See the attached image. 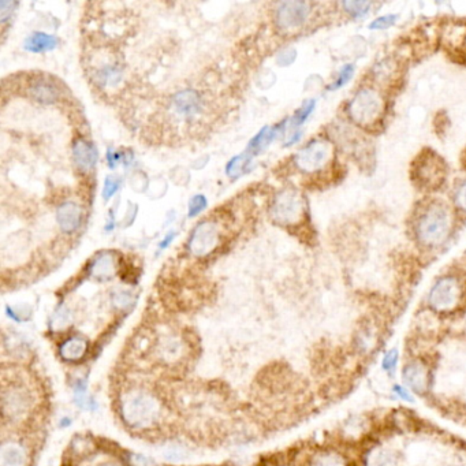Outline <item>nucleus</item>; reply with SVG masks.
Masks as SVG:
<instances>
[{"mask_svg":"<svg viewBox=\"0 0 466 466\" xmlns=\"http://www.w3.org/2000/svg\"><path fill=\"white\" fill-rule=\"evenodd\" d=\"M454 227V212L442 200H431L421 205L413 223V231L420 245L438 247L443 245Z\"/></svg>","mask_w":466,"mask_h":466,"instance_id":"1","label":"nucleus"},{"mask_svg":"<svg viewBox=\"0 0 466 466\" xmlns=\"http://www.w3.org/2000/svg\"><path fill=\"white\" fill-rule=\"evenodd\" d=\"M160 413L162 406L159 401L147 391H130L121 401L123 421L136 429H145L152 427L160 418Z\"/></svg>","mask_w":466,"mask_h":466,"instance_id":"2","label":"nucleus"},{"mask_svg":"<svg viewBox=\"0 0 466 466\" xmlns=\"http://www.w3.org/2000/svg\"><path fill=\"white\" fill-rule=\"evenodd\" d=\"M386 111V101L373 86L360 88L347 104L350 119L360 127L370 129L382 121Z\"/></svg>","mask_w":466,"mask_h":466,"instance_id":"3","label":"nucleus"},{"mask_svg":"<svg viewBox=\"0 0 466 466\" xmlns=\"http://www.w3.org/2000/svg\"><path fill=\"white\" fill-rule=\"evenodd\" d=\"M412 179L421 189L435 190L444 183L447 167L442 157L434 150H422L412 164Z\"/></svg>","mask_w":466,"mask_h":466,"instance_id":"4","label":"nucleus"},{"mask_svg":"<svg viewBox=\"0 0 466 466\" xmlns=\"http://www.w3.org/2000/svg\"><path fill=\"white\" fill-rule=\"evenodd\" d=\"M295 163L301 171L308 174L323 171L334 163V145L327 140L316 138L295 155Z\"/></svg>","mask_w":466,"mask_h":466,"instance_id":"5","label":"nucleus"},{"mask_svg":"<svg viewBox=\"0 0 466 466\" xmlns=\"http://www.w3.org/2000/svg\"><path fill=\"white\" fill-rule=\"evenodd\" d=\"M462 295L464 289L460 279L454 275H446L432 286L429 304L439 312H448L461 302Z\"/></svg>","mask_w":466,"mask_h":466,"instance_id":"6","label":"nucleus"},{"mask_svg":"<svg viewBox=\"0 0 466 466\" xmlns=\"http://www.w3.org/2000/svg\"><path fill=\"white\" fill-rule=\"evenodd\" d=\"M312 6L306 1H282L275 10V24L278 29L292 33L308 22Z\"/></svg>","mask_w":466,"mask_h":466,"instance_id":"7","label":"nucleus"},{"mask_svg":"<svg viewBox=\"0 0 466 466\" xmlns=\"http://www.w3.org/2000/svg\"><path fill=\"white\" fill-rule=\"evenodd\" d=\"M305 214L304 198L295 190L286 189L280 192L272 205V216L283 224H297L302 221Z\"/></svg>","mask_w":466,"mask_h":466,"instance_id":"8","label":"nucleus"},{"mask_svg":"<svg viewBox=\"0 0 466 466\" xmlns=\"http://www.w3.org/2000/svg\"><path fill=\"white\" fill-rule=\"evenodd\" d=\"M219 244V230L214 221H201L197 224L189 238L188 249L196 256H205L215 250Z\"/></svg>","mask_w":466,"mask_h":466,"instance_id":"9","label":"nucleus"},{"mask_svg":"<svg viewBox=\"0 0 466 466\" xmlns=\"http://www.w3.org/2000/svg\"><path fill=\"white\" fill-rule=\"evenodd\" d=\"M33 398L24 386L15 384L3 390V413L10 420H18L32 409Z\"/></svg>","mask_w":466,"mask_h":466,"instance_id":"10","label":"nucleus"},{"mask_svg":"<svg viewBox=\"0 0 466 466\" xmlns=\"http://www.w3.org/2000/svg\"><path fill=\"white\" fill-rule=\"evenodd\" d=\"M171 108L179 118L189 121L202 112L204 98L196 89L188 88L175 93L171 100Z\"/></svg>","mask_w":466,"mask_h":466,"instance_id":"11","label":"nucleus"},{"mask_svg":"<svg viewBox=\"0 0 466 466\" xmlns=\"http://www.w3.org/2000/svg\"><path fill=\"white\" fill-rule=\"evenodd\" d=\"M73 157L75 166L82 171H91L98 160L96 147L85 138H78L73 144Z\"/></svg>","mask_w":466,"mask_h":466,"instance_id":"12","label":"nucleus"},{"mask_svg":"<svg viewBox=\"0 0 466 466\" xmlns=\"http://www.w3.org/2000/svg\"><path fill=\"white\" fill-rule=\"evenodd\" d=\"M56 221L62 231L72 234L77 231L82 223V214L75 202H63L56 209Z\"/></svg>","mask_w":466,"mask_h":466,"instance_id":"13","label":"nucleus"},{"mask_svg":"<svg viewBox=\"0 0 466 466\" xmlns=\"http://www.w3.org/2000/svg\"><path fill=\"white\" fill-rule=\"evenodd\" d=\"M286 121H283L273 127H270V126H266L264 129H261L254 137L253 140H250L249 145H247V150L253 155H259L261 150H264L266 148L270 145L271 143L276 138V136L279 133H282L286 127Z\"/></svg>","mask_w":466,"mask_h":466,"instance_id":"14","label":"nucleus"},{"mask_svg":"<svg viewBox=\"0 0 466 466\" xmlns=\"http://www.w3.org/2000/svg\"><path fill=\"white\" fill-rule=\"evenodd\" d=\"M26 465V453L18 443H3L0 450V466Z\"/></svg>","mask_w":466,"mask_h":466,"instance_id":"15","label":"nucleus"},{"mask_svg":"<svg viewBox=\"0 0 466 466\" xmlns=\"http://www.w3.org/2000/svg\"><path fill=\"white\" fill-rule=\"evenodd\" d=\"M56 44L58 39L55 36H51L44 32H34L26 39L25 49L33 53H43L55 48Z\"/></svg>","mask_w":466,"mask_h":466,"instance_id":"16","label":"nucleus"},{"mask_svg":"<svg viewBox=\"0 0 466 466\" xmlns=\"http://www.w3.org/2000/svg\"><path fill=\"white\" fill-rule=\"evenodd\" d=\"M86 351H88V342L79 337H73L60 346L62 358L70 363H77L82 360Z\"/></svg>","mask_w":466,"mask_h":466,"instance_id":"17","label":"nucleus"},{"mask_svg":"<svg viewBox=\"0 0 466 466\" xmlns=\"http://www.w3.org/2000/svg\"><path fill=\"white\" fill-rule=\"evenodd\" d=\"M403 379H405L406 384L418 393L424 391L427 389V384H428L427 369L424 368L422 365H420V364L408 365L405 369V372H403Z\"/></svg>","mask_w":466,"mask_h":466,"instance_id":"18","label":"nucleus"},{"mask_svg":"<svg viewBox=\"0 0 466 466\" xmlns=\"http://www.w3.org/2000/svg\"><path fill=\"white\" fill-rule=\"evenodd\" d=\"M156 349L157 356H160L164 361H175L182 354L183 344L176 337H166L157 342Z\"/></svg>","mask_w":466,"mask_h":466,"instance_id":"19","label":"nucleus"},{"mask_svg":"<svg viewBox=\"0 0 466 466\" xmlns=\"http://www.w3.org/2000/svg\"><path fill=\"white\" fill-rule=\"evenodd\" d=\"M30 93L33 98H36L37 101H41V103H53L59 95L58 88L51 81H47L44 78H40L33 82V85L30 88Z\"/></svg>","mask_w":466,"mask_h":466,"instance_id":"20","label":"nucleus"},{"mask_svg":"<svg viewBox=\"0 0 466 466\" xmlns=\"http://www.w3.org/2000/svg\"><path fill=\"white\" fill-rule=\"evenodd\" d=\"M92 273L100 280L110 279L114 273V263H112L111 257H108L107 254L101 256L96 263H93Z\"/></svg>","mask_w":466,"mask_h":466,"instance_id":"21","label":"nucleus"},{"mask_svg":"<svg viewBox=\"0 0 466 466\" xmlns=\"http://www.w3.org/2000/svg\"><path fill=\"white\" fill-rule=\"evenodd\" d=\"M250 163V156L249 155H240V156H235L233 157L228 163H227V167H226V172L228 176H233V178H237V176H241L242 174H245L247 171V164Z\"/></svg>","mask_w":466,"mask_h":466,"instance_id":"22","label":"nucleus"},{"mask_svg":"<svg viewBox=\"0 0 466 466\" xmlns=\"http://www.w3.org/2000/svg\"><path fill=\"white\" fill-rule=\"evenodd\" d=\"M315 108H316V100L315 98H311V100L305 101L301 105V108L297 110V112L293 115V118L290 119V124L295 126V127H298V126L304 124V123L308 121V118L313 114Z\"/></svg>","mask_w":466,"mask_h":466,"instance_id":"23","label":"nucleus"},{"mask_svg":"<svg viewBox=\"0 0 466 466\" xmlns=\"http://www.w3.org/2000/svg\"><path fill=\"white\" fill-rule=\"evenodd\" d=\"M344 11L351 15L353 18H363L365 17L372 7L370 1H344L342 3Z\"/></svg>","mask_w":466,"mask_h":466,"instance_id":"24","label":"nucleus"},{"mask_svg":"<svg viewBox=\"0 0 466 466\" xmlns=\"http://www.w3.org/2000/svg\"><path fill=\"white\" fill-rule=\"evenodd\" d=\"M354 73H356L354 65L347 63V65L342 66V69L339 70V73L337 75V78L334 79V82L328 86V91H339V89H342L344 85H347L351 81Z\"/></svg>","mask_w":466,"mask_h":466,"instance_id":"25","label":"nucleus"},{"mask_svg":"<svg viewBox=\"0 0 466 466\" xmlns=\"http://www.w3.org/2000/svg\"><path fill=\"white\" fill-rule=\"evenodd\" d=\"M372 466H395L396 457L390 450H379L370 457Z\"/></svg>","mask_w":466,"mask_h":466,"instance_id":"26","label":"nucleus"},{"mask_svg":"<svg viewBox=\"0 0 466 466\" xmlns=\"http://www.w3.org/2000/svg\"><path fill=\"white\" fill-rule=\"evenodd\" d=\"M72 323V312L66 306H60L52 319L53 330H63Z\"/></svg>","mask_w":466,"mask_h":466,"instance_id":"27","label":"nucleus"},{"mask_svg":"<svg viewBox=\"0 0 466 466\" xmlns=\"http://www.w3.org/2000/svg\"><path fill=\"white\" fill-rule=\"evenodd\" d=\"M121 188V179L114 176V175H110L105 178V182H104V188H103V197L105 201H108L110 198L115 196L118 193Z\"/></svg>","mask_w":466,"mask_h":466,"instance_id":"28","label":"nucleus"},{"mask_svg":"<svg viewBox=\"0 0 466 466\" xmlns=\"http://www.w3.org/2000/svg\"><path fill=\"white\" fill-rule=\"evenodd\" d=\"M396 20H398L396 14H386V15H382V17H377L376 20H373L368 25V29L369 30H386L394 26Z\"/></svg>","mask_w":466,"mask_h":466,"instance_id":"29","label":"nucleus"},{"mask_svg":"<svg viewBox=\"0 0 466 466\" xmlns=\"http://www.w3.org/2000/svg\"><path fill=\"white\" fill-rule=\"evenodd\" d=\"M208 205V200L204 195H196L192 197V200L189 201V218H196L197 215H200Z\"/></svg>","mask_w":466,"mask_h":466,"instance_id":"30","label":"nucleus"},{"mask_svg":"<svg viewBox=\"0 0 466 466\" xmlns=\"http://www.w3.org/2000/svg\"><path fill=\"white\" fill-rule=\"evenodd\" d=\"M311 466H344V461L337 454H320Z\"/></svg>","mask_w":466,"mask_h":466,"instance_id":"31","label":"nucleus"},{"mask_svg":"<svg viewBox=\"0 0 466 466\" xmlns=\"http://www.w3.org/2000/svg\"><path fill=\"white\" fill-rule=\"evenodd\" d=\"M454 200H455V205H457V208H460L461 211L466 212V181H464V182L458 186V189H457V192H455Z\"/></svg>","mask_w":466,"mask_h":466,"instance_id":"32","label":"nucleus"},{"mask_svg":"<svg viewBox=\"0 0 466 466\" xmlns=\"http://www.w3.org/2000/svg\"><path fill=\"white\" fill-rule=\"evenodd\" d=\"M398 363V351L396 350H391L386 354L384 360H383V367L389 372V373H394L395 367Z\"/></svg>","mask_w":466,"mask_h":466,"instance_id":"33","label":"nucleus"},{"mask_svg":"<svg viewBox=\"0 0 466 466\" xmlns=\"http://www.w3.org/2000/svg\"><path fill=\"white\" fill-rule=\"evenodd\" d=\"M122 159V153L121 152H114L112 149L107 150V162H108V167L110 169H115L119 163V160Z\"/></svg>","mask_w":466,"mask_h":466,"instance_id":"34","label":"nucleus"},{"mask_svg":"<svg viewBox=\"0 0 466 466\" xmlns=\"http://www.w3.org/2000/svg\"><path fill=\"white\" fill-rule=\"evenodd\" d=\"M114 302L119 308H126V306H129L131 304V295L126 293V292H121V293H118V295L114 297Z\"/></svg>","mask_w":466,"mask_h":466,"instance_id":"35","label":"nucleus"},{"mask_svg":"<svg viewBox=\"0 0 466 466\" xmlns=\"http://www.w3.org/2000/svg\"><path fill=\"white\" fill-rule=\"evenodd\" d=\"M175 237H176V233H174V231H171V233H169L163 240H162V242L159 244V250H163V249H167L169 246L171 245L172 241L175 240Z\"/></svg>","mask_w":466,"mask_h":466,"instance_id":"36","label":"nucleus"},{"mask_svg":"<svg viewBox=\"0 0 466 466\" xmlns=\"http://www.w3.org/2000/svg\"><path fill=\"white\" fill-rule=\"evenodd\" d=\"M301 137H302V131L301 130H295V133L292 134V137L287 140V143L285 144V147H292V145H295V144H297L299 140H301Z\"/></svg>","mask_w":466,"mask_h":466,"instance_id":"37","label":"nucleus"},{"mask_svg":"<svg viewBox=\"0 0 466 466\" xmlns=\"http://www.w3.org/2000/svg\"><path fill=\"white\" fill-rule=\"evenodd\" d=\"M395 393L398 394V396H401V398L405 399V401H413V398H412L410 393L406 391V389H403V387L395 386Z\"/></svg>","mask_w":466,"mask_h":466,"instance_id":"38","label":"nucleus"},{"mask_svg":"<svg viewBox=\"0 0 466 466\" xmlns=\"http://www.w3.org/2000/svg\"><path fill=\"white\" fill-rule=\"evenodd\" d=\"M98 466H122L119 462H117V461H105V462H101V464H98Z\"/></svg>","mask_w":466,"mask_h":466,"instance_id":"39","label":"nucleus"}]
</instances>
